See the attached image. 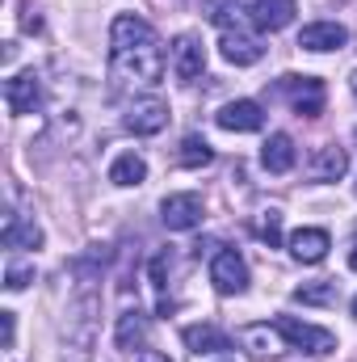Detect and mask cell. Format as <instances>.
<instances>
[{
  "mask_svg": "<svg viewBox=\"0 0 357 362\" xmlns=\"http://www.w3.org/2000/svg\"><path fill=\"white\" fill-rule=\"evenodd\" d=\"M206 13H210L214 25L231 30V13H240V0H206Z\"/></svg>",
  "mask_w": 357,
  "mask_h": 362,
  "instance_id": "cell-26",
  "label": "cell"
},
{
  "mask_svg": "<svg viewBox=\"0 0 357 362\" xmlns=\"http://www.w3.org/2000/svg\"><path fill=\"white\" fill-rule=\"evenodd\" d=\"M349 42V30L341 25V21H311V25H303L298 30V47L303 51H341Z\"/></svg>",
  "mask_w": 357,
  "mask_h": 362,
  "instance_id": "cell-10",
  "label": "cell"
},
{
  "mask_svg": "<svg viewBox=\"0 0 357 362\" xmlns=\"http://www.w3.org/2000/svg\"><path fill=\"white\" fill-rule=\"evenodd\" d=\"M223 362H231V358H223Z\"/></svg>",
  "mask_w": 357,
  "mask_h": 362,
  "instance_id": "cell-33",
  "label": "cell"
},
{
  "mask_svg": "<svg viewBox=\"0 0 357 362\" xmlns=\"http://www.w3.org/2000/svg\"><path fill=\"white\" fill-rule=\"evenodd\" d=\"M109 68L114 81L122 85H160L164 76V51L156 30L135 17V13H118L109 25Z\"/></svg>",
  "mask_w": 357,
  "mask_h": 362,
  "instance_id": "cell-1",
  "label": "cell"
},
{
  "mask_svg": "<svg viewBox=\"0 0 357 362\" xmlns=\"http://www.w3.org/2000/svg\"><path fill=\"white\" fill-rule=\"evenodd\" d=\"M126 131H135V135H160L164 127H169V101H160V97H143V101H135L131 110H126Z\"/></svg>",
  "mask_w": 357,
  "mask_h": 362,
  "instance_id": "cell-6",
  "label": "cell"
},
{
  "mask_svg": "<svg viewBox=\"0 0 357 362\" xmlns=\"http://www.w3.org/2000/svg\"><path fill=\"white\" fill-rule=\"evenodd\" d=\"M135 362H169V354H160V350H139Z\"/></svg>",
  "mask_w": 357,
  "mask_h": 362,
  "instance_id": "cell-29",
  "label": "cell"
},
{
  "mask_svg": "<svg viewBox=\"0 0 357 362\" xmlns=\"http://www.w3.org/2000/svg\"><path fill=\"white\" fill-rule=\"evenodd\" d=\"M349 266H353V270H357V245H353V249H349Z\"/></svg>",
  "mask_w": 357,
  "mask_h": 362,
  "instance_id": "cell-30",
  "label": "cell"
},
{
  "mask_svg": "<svg viewBox=\"0 0 357 362\" xmlns=\"http://www.w3.org/2000/svg\"><path fill=\"white\" fill-rule=\"evenodd\" d=\"M143 341H147V316L139 308H126L118 316V350L135 354V350H143Z\"/></svg>",
  "mask_w": 357,
  "mask_h": 362,
  "instance_id": "cell-17",
  "label": "cell"
},
{
  "mask_svg": "<svg viewBox=\"0 0 357 362\" xmlns=\"http://www.w3.org/2000/svg\"><path fill=\"white\" fill-rule=\"evenodd\" d=\"M214 122L223 127V131H236V135H248V131H261L265 127V114H261V105L257 101H227L219 114H214Z\"/></svg>",
  "mask_w": 357,
  "mask_h": 362,
  "instance_id": "cell-11",
  "label": "cell"
},
{
  "mask_svg": "<svg viewBox=\"0 0 357 362\" xmlns=\"http://www.w3.org/2000/svg\"><path fill=\"white\" fill-rule=\"evenodd\" d=\"M240 341L257 354V358H265V354H277L282 350V333H277V325L269 329V325H248L244 333H240Z\"/></svg>",
  "mask_w": 357,
  "mask_h": 362,
  "instance_id": "cell-20",
  "label": "cell"
},
{
  "mask_svg": "<svg viewBox=\"0 0 357 362\" xmlns=\"http://www.w3.org/2000/svg\"><path fill=\"white\" fill-rule=\"evenodd\" d=\"M210 282L219 295H244L248 291V266L236 249H219L210 257Z\"/></svg>",
  "mask_w": 357,
  "mask_h": 362,
  "instance_id": "cell-5",
  "label": "cell"
},
{
  "mask_svg": "<svg viewBox=\"0 0 357 362\" xmlns=\"http://www.w3.org/2000/svg\"><path fill=\"white\" fill-rule=\"evenodd\" d=\"M328 249H332V240H328L324 228H298L290 236V257L303 262V266H320L328 257Z\"/></svg>",
  "mask_w": 357,
  "mask_h": 362,
  "instance_id": "cell-13",
  "label": "cell"
},
{
  "mask_svg": "<svg viewBox=\"0 0 357 362\" xmlns=\"http://www.w3.org/2000/svg\"><path fill=\"white\" fill-rule=\"evenodd\" d=\"M34 282V266H21V262H13L8 270H4V291H25Z\"/></svg>",
  "mask_w": 357,
  "mask_h": 362,
  "instance_id": "cell-27",
  "label": "cell"
},
{
  "mask_svg": "<svg viewBox=\"0 0 357 362\" xmlns=\"http://www.w3.org/2000/svg\"><path fill=\"white\" fill-rule=\"evenodd\" d=\"M177 160L185 165V169H202V165H210V160H214V152H210V144H206L202 135H185Z\"/></svg>",
  "mask_w": 357,
  "mask_h": 362,
  "instance_id": "cell-23",
  "label": "cell"
},
{
  "mask_svg": "<svg viewBox=\"0 0 357 362\" xmlns=\"http://www.w3.org/2000/svg\"><path fill=\"white\" fill-rule=\"evenodd\" d=\"M173 72L181 81H198L206 72V47H202L198 34H181L173 42Z\"/></svg>",
  "mask_w": 357,
  "mask_h": 362,
  "instance_id": "cell-12",
  "label": "cell"
},
{
  "mask_svg": "<svg viewBox=\"0 0 357 362\" xmlns=\"http://www.w3.org/2000/svg\"><path fill=\"white\" fill-rule=\"evenodd\" d=\"M38 101H42V85H38L34 72H17V76L4 81V105H8V114H34Z\"/></svg>",
  "mask_w": 357,
  "mask_h": 362,
  "instance_id": "cell-9",
  "label": "cell"
},
{
  "mask_svg": "<svg viewBox=\"0 0 357 362\" xmlns=\"http://www.w3.org/2000/svg\"><path fill=\"white\" fill-rule=\"evenodd\" d=\"M307 173H311L315 181H341L345 173H349V152L337 148V144H324V148H315Z\"/></svg>",
  "mask_w": 357,
  "mask_h": 362,
  "instance_id": "cell-14",
  "label": "cell"
},
{
  "mask_svg": "<svg viewBox=\"0 0 357 362\" xmlns=\"http://www.w3.org/2000/svg\"><path fill=\"white\" fill-rule=\"evenodd\" d=\"M261 165H265L269 173H290L294 169V139L286 135V131H277V135H269L265 148H261Z\"/></svg>",
  "mask_w": 357,
  "mask_h": 362,
  "instance_id": "cell-18",
  "label": "cell"
},
{
  "mask_svg": "<svg viewBox=\"0 0 357 362\" xmlns=\"http://www.w3.org/2000/svg\"><path fill=\"white\" fill-rule=\"evenodd\" d=\"M160 219L169 232H189L202 223V198L198 194H169L160 202Z\"/></svg>",
  "mask_w": 357,
  "mask_h": 362,
  "instance_id": "cell-7",
  "label": "cell"
},
{
  "mask_svg": "<svg viewBox=\"0 0 357 362\" xmlns=\"http://www.w3.org/2000/svg\"><path fill=\"white\" fill-rule=\"evenodd\" d=\"M353 316H357V295H353Z\"/></svg>",
  "mask_w": 357,
  "mask_h": 362,
  "instance_id": "cell-32",
  "label": "cell"
},
{
  "mask_svg": "<svg viewBox=\"0 0 357 362\" xmlns=\"http://www.w3.org/2000/svg\"><path fill=\"white\" fill-rule=\"evenodd\" d=\"M337 295H341V286H337L332 278H324V282H307V286H294V299H298V303H337Z\"/></svg>",
  "mask_w": 357,
  "mask_h": 362,
  "instance_id": "cell-24",
  "label": "cell"
},
{
  "mask_svg": "<svg viewBox=\"0 0 357 362\" xmlns=\"http://www.w3.org/2000/svg\"><path fill=\"white\" fill-rule=\"evenodd\" d=\"M219 51H223V59H227V64H236V68H253V64H261V55H265V47H261L248 30H240V25L223 30Z\"/></svg>",
  "mask_w": 357,
  "mask_h": 362,
  "instance_id": "cell-8",
  "label": "cell"
},
{
  "mask_svg": "<svg viewBox=\"0 0 357 362\" xmlns=\"http://www.w3.org/2000/svg\"><path fill=\"white\" fill-rule=\"evenodd\" d=\"M13 333H17L13 312H0V346H4V350H13Z\"/></svg>",
  "mask_w": 357,
  "mask_h": 362,
  "instance_id": "cell-28",
  "label": "cell"
},
{
  "mask_svg": "<svg viewBox=\"0 0 357 362\" xmlns=\"http://www.w3.org/2000/svg\"><path fill=\"white\" fill-rule=\"evenodd\" d=\"M248 13H253V25L257 30H269L273 34V30H286L298 8H294V0H253Z\"/></svg>",
  "mask_w": 357,
  "mask_h": 362,
  "instance_id": "cell-15",
  "label": "cell"
},
{
  "mask_svg": "<svg viewBox=\"0 0 357 362\" xmlns=\"http://www.w3.org/2000/svg\"><path fill=\"white\" fill-rule=\"evenodd\" d=\"M253 228H257V236L265 240L269 249H277V240H282V211H261V219Z\"/></svg>",
  "mask_w": 357,
  "mask_h": 362,
  "instance_id": "cell-25",
  "label": "cell"
},
{
  "mask_svg": "<svg viewBox=\"0 0 357 362\" xmlns=\"http://www.w3.org/2000/svg\"><path fill=\"white\" fill-rule=\"evenodd\" d=\"M4 249H38L42 245V228L34 219H21V215H8L4 219V232H0Z\"/></svg>",
  "mask_w": 357,
  "mask_h": 362,
  "instance_id": "cell-16",
  "label": "cell"
},
{
  "mask_svg": "<svg viewBox=\"0 0 357 362\" xmlns=\"http://www.w3.org/2000/svg\"><path fill=\"white\" fill-rule=\"evenodd\" d=\"M143 177H147V160L135 156V152H122V156L109 165V181H114V185H143Z\"/></svg>",
  "mask_w": 357,
  "mask_h": 362,
  "instance_id": "cell-21",
  "label": "cell"
},
{
  "mask_svg": "<svg viewBox=\"0 0 357 362\" xmlns=\"http://www.w3.org/2000/svg\"><path fill=\"white\" fill-rule=\"evenodd\" d=\"M273 325H277L282 341H290L294 350H307V354H332V350H337V333H328V329L303 325V320H294V316H277Z\"/></svg>",
  "mask_w": 357,
  "mask_h": 362,
  "instance_id": "cell-3",
  "label": "cell"
},
{
  "mask_svg": "<svg viewBox=\"0 0 357 362\" xmlns=\"http://www.w3.org/2000/svg\"><path fill=\"white\" fill-rule=\"evenodd\" d=\"M277 89L290 97V105H294L298 118H320L324 114V97H328L324 81H315V76H282Z\"/></svg>",
  "mask_w": 357,
  "mask_h": 362,
  "instance_id": "cell-4",
  "label": "cell"
},
{
  "mask_svg": "<svg viewBox=\"0 0 357 362\" xmlns=\"http://www.w3.org/2000/svg\"><path fill=\"white\" fill-rule=\"evenodd\" d=\"M97 325H101V291H97V274L80 270L76 282V295L68 299V312H63V333H59V346H63V362H92L97 350Z\"/></svg>",
  "mask_w": 357,
  "mask_h": 362,
  "instance_id": "cell-2",
  "label": "cell"
},
{
  "mask_svg": "<svg viewBox=\"0 0 357 362\" xmlns=\"http://www.w3.org/2000/svg\"><path fill=\"white\" fill-rule=\"evenodd\" d=\"M181 337H185V346H189L193 354H227V350H231V341H227L214 325H189Z\"/></svg>",
  "mask_w": 357,
  "mask_h": 362,
  "instance_id": "cell-19",
  "label": "cell"
},
{
  "mask_svg": "<svg viewBox=\"0 0 357 362\" xmlns=\"http://www.w3.org/2000/svg\"><path fill=\"white\" fill-rule=\"evenodd\" d=\"M169 274H173V257H169V253H156V257H152V286H156V295H160V316L173 312V303H169Z\"/></svg>",
  "mask_w": 357,
  "mask_h": 362,
  "instance_id": "cell-22",
  "label": "cell"
},
{
  "mask_svg": "<svg viewBox=\"0 0 357 362\" xmlns=\"http://www.w3.org/2000/svg\"><path fill=\"white\" fill-rule=\"evenodd\" d=\"M349 89L357 93V68H353V72H349Z\"/></svg>",
  "mask_w": 357,
  "mask_h": 362,
  "instance_id": "cell-31",
  "label": "cell"
}]
</instances>
